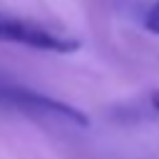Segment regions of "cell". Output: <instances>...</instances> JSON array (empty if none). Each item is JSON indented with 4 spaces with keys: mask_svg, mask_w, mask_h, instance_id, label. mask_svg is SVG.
Returning <instances> with one entry per match:
<instances>
[{
    "mask_svg": "<svg viewBox=\"0 0 159 159\" xmlns=\"http://www.w3.org/2000/svg\"><path fill=\"white\" fill-rule=\"evenodd\" d=\"M0 107L22 112L27 117H57L75 127H89V117L82 109H77L67 102H60L50 94H42L37 89H27V87L0 84Z\"/></svg>",
    "mask_w": 159,
    "mask_h": 159,
    "instance_id": "cell-2",
    "label": "cell"
},
{
    "mask_svg": "<svg viewBox=\"0 0 159 159\" xmlns=\"http://www.w3.org/2000/svg\"><path fill=\"white\" fill-rule=\"evenodd\" d=\"M0 42H12L22 47H32L40 52H57L67 55L80 50V40L62 35L57 30H50L47 25H40L27 17H17L0 10Z\"/></svg>",
    "mask_w": 159,
    "mask_h": 159,
    "instance_id": "cell-1",
    "label": "cell"
},
{
    "mask_svg": "<svg viewBox=\"0 0 159 159\" xmlns=\"http://www.w3.org/2000/svg\"><path fill=\"white\" fill-rule=\"evenodd\" d=\"M144 27H147L149 32L159 35V0L147 10V15H144Z\"/></svg>",
    "mask_w": 159,
    "mask_h": 159,
    "instance_id": "cell-3",
    "label": "cell"
},
{
    "mask_svg": "<svg viewBox=\"0 0 159 159\" xmlns=\"http://www.w3.org/2000/svg\"><path fill=\"white\" fill-rule=\"evenodd\" d=\"M149 102H152V109L159 114V89H154V92L149 94Z\"/></svg>",
    "mask_w": 159,
    "mask_h": 159,
    "instance_id": "cell-4",
    "label": "cell"
}]
</instances>
